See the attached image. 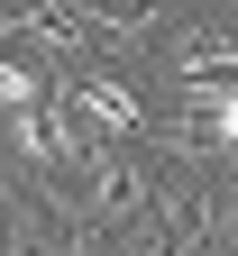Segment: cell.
<instances>
[{
    "label": "cell",
    "mask_w": 238,
    "mask_h": 256,
    "mask_svg": "<svg viewBox=\"0 0 238 256\" xmlns=\"http://www.w3.org/2000/svg\"><path fill=\"white\" fill-rule=\"evenodd\" d=\"M55 92V64L37 46H0V119H19V110H37Z\"/></svg>",
    "instance_id": "obj_1"
}]
</instances>
